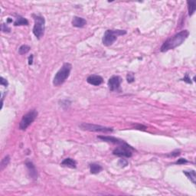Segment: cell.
Wrapping results in <instances>:
<instances>
[{
  "label": "cell",
  "instance_id": "52a82bcc",
  "mask_svg": "<svg viewBox=\"0 0 196 196\" xmlns=\"http://www.w3.org/2000/svg\"><path fill=\"white\" fill-rule=\"evenodd\" d=\"M79 127L83 130H87V131L92 132H102V133H112L113 131V128L111 127L104 126L95 125V124L91 123H82L80 124Z\"/></svg>",
  "mask_w": 196,
  "mask_h": 196
},
{
  "label": "cell",
  "instance_id": "cb8c5ba5",
  "mask_svg": "<svg viewBox=\"0 0 196 196\" xmlns=\"http://www.w3.org/2000/svg\"><path fill=\"white\" fill-rule=\"evenodd\" d=\"M188 161L186 160L185 159H179L175 162V164H178V165H182V164H185V163H188Z\"/></svg>",
  "mask_w": 196,
  "mask_h": 196
},
{
  "label": "cell",
  "instance_id": "ffe728a7",
  "mask_svg": "<svg viewBox=\"0 0 196 196\" xmlns=\"http://www.w3.org/2000/svg\"><path fill=\"white\" fill-rule=\"evenodd\" d=\"M126 80H127V82H128L129 84L133 83V81H135L134 74H133V73H128V74H127L126 76Z\"/></svg>",
  "mask_w": 196,
  "mask_h": 196
},
{
  "label": "cell",
  "instance_id": "e0dca14e",
  "mask_svg": "<svg viewBox=\"0 0 196 196\" xmlns=\"http://www.w3.org/2000/svg\"><path fill=\"white\" fill-rule=\"evenodd\" d=\"M187 4H188V15L192 16L194 13V11H195V2L194 1H188Z\"/></svg>",
  "mask_w": 196,
  "mask_h": 196
},
{
  "label": "cell",
  "instance_id": "7402d4cb",
  "mask_svg": "<svg viewBox=\"0 0 196 196\" xmlns=\"http://www.w3.org/2000/svg\"><path fill=\"white\" fill-rule=\"evenodd\" d=\"M179 155H180V151L179 150H175V151L170 153L168 155V156H170V157H177Z\"/></svg>",
  "mask_w": 196,
  "mask_h": 196
},
{
  "label": "cell",
  "instance_id": "7a4b0ae2",
  "mask_svg": "<svg viewBox=\"0 0 196 196\" xmlns=\"http://www.w3.org/2000/svg\"><path fill=\"white\" fill-rule=\"evenodd\" d=\"M72 65L70 63H64L61 68L59 69L56 74L55 75L53 79V84L55 87H59L61 84H64L66 80L70 76L71 71Z\"/></svg>",
  "mask_w": 196,
  "mask_h": 196
},
{
  "label": "cell",
  "instance_id": "5bb4252c",
  "mask_svg": "<svg viewBox=\"0 0 196 196\" xmlns=\"http://www.w3.org/2000/svg\"><path fill=\"white\" fill-rule=\"evenodd\" d=\"M103 170V167L97 163L90 164V173L93 175L98 174Z\"/></svg>",
  "mask_w": 196,
  "mask_h": 196
},
{
  "label": "cell",
  "instance_id": "ac0fdd59",
  "mask_svg": "<svg viewBox=\"0 0 196 196\" xmlns=\"http://www.w3.org/2000/svg\"><path fill=\"white\" fill-rule=\"evenodd\" d=\"M30 46L27 45V44H22V45L19 47V49H18V53L21 55H25V54H27L28 52L30 51Z\"/></svg>",
  "mask_w": 196,
  "mask_h": 196
},
{
  "label": "cell",
  "instance_id": "5b68a950",
  "mask_svg": "<svg viewBox=\"0 0 196 196\" xmlns=\"http://www.w3.org/2000/svg\"><path fill=\"white\" fill-rule=\"evenodd\" d=\"M38 111L36 110H31L24 115L19 123V130H26V129L35 120L38 116Z\"/></svg>",
  "mask_w": 196,
  "mask_h": 196
},
{
  "label": "cell",
  "instance_id": "6da1fadb",
  "mask_svg": "<svg viewBox=\"0 0 196 196\" xmlns=\"http://www.w3.org/2000/svg\"><path fill=\"white\" fill-rule=\"evenodd\" d=\"M188 35H189V32L188 30L185 29V30L181 31L179 33L175 34V35L168 38L162 44L160 51L162 52H165L175 48L178 46L181 45L188 38Z\"/></svg>",
  "mask_w": 196,
  "mask_h": 196
},
{
  "label": "cell",
  "instance_id": "3957f363",
  "mask_svg": "<svg viewBox=\"0 0 196 196\" xmlns=\"http://www.w3.org/2000/svg\"><path fill=\"white\" fill-rule=\"evenodd\" d=\"M126 34V30L120 29H108L104 33L103 37L102 42L104 45L110 46L116 41L117 38L121 35H125Z\"/></svg>",
  "mask_w": 196,
  "mask_h": 196
},
{
  "label": "cell",
  "instance_id": "8fae6325",
  "mask_svg": "<svg viewBox=\"0 0 196 196\" xmlns=\"http://www.w3.org/2000/svg\"><path fill=\"white\" fill-rule=\"evenodd\" d=\"M25 165L26 167H27L28 170L29 175H30L31 177L33 179H36L37 177H38V172H37V170L35 165H34L31 161L28 160L25 162Z\"/></svg>",
  "mask_w": 196,
  "mask_h": 196
},
{
  "label": "cell",
  "instance_id": "2e32d148",
  "mask_svg": "<svg viewBox=\"0 0 196 196\" xmlns=\"http://www.w3.org/2000/svg\"><path fill=\"white\" fill-rule=\"evenodd\" d=\"M183 173L187 176L188 179L192 182L193 184H195L196 175L194 170H190V171H183Z\"/></svg>",
  "mask_w": 196,
  "mask_h": 196
},
{
  "label": "cell",
  "instance_id": "277c9868",
  "mask_svg": "<svg viewBox=\"0 0 196 196\" xmlns=\"http://www.w3.org/2000/svg\"><path fill=\"white\" fill-rule=\"evenodd\" d=\"M32 17L35 21L33 27V34L38 39H41L44 34L45 30V19L43 16L33 14Z\"/></svg>",
  "mask_w": 196,
  "mask_h": 196
},
{
  "label": "cell",
  "instance_id": "d6986e66",
  "mask_svg": "<svg viewBox=\"0 0 196 196\" xmlns=\"http://www.w3.org/2000/svg\"><path fill=\"white\" fill-rule=\"evenodd\" d=\"M10 162V156H6L2 159L1 162V169H3L6 166H7L9 165V163Z\"/></svg>",
  "mask_w": 196,
  "mask_h": 196
},
{
  "label": "cell",
  "instance_id": "4fadbf2b",
  "mask_svg": "<svg viewBox=\"0 0 196 196\" xmlns=\"http://www.w3.org/2000/svg\"><path fill=\"white\" fill-rule=\"evenodd\" d=\"M61 165L64 167H68L70 168H76L77 162L71 158H67L61 162Z\"/></svg>",
  "mask_w": 196,
  "mask_h": 196
},
{
  "label": "cell",
  "instance_id": "4316f807",
  "mask_svg": "<svg viewBox=\"0 0 196 196\" xmlns=\"http://www.w3.org/2000/svg\"><path fill=\"white\" fill-rule=\"evenodd\" d=\"M33 58H34L33 55H31L30 56L28 57V64L29 65H32V64H33Z\"/></svg>",
  "mask_w": 196,
  "mask_h": 196
},
{
  "label": "cell",
  "instance_id": "30bf717a",
  "mask_svg": "<svg viewBox=\"0 0 196 196\" xmlns=\"http://www.w3.org/2000/svg\"><path fill=\"white\" fill-rule=\"evenodd\" d=\"M98 139H101L103 141H105V142H111L113 144H117V145H121V144H123L124 141L122 139H119L118 138L113 137V136H97Z\"/></svg>",
  "mask_w": 196,
  "mask_h": 196
},
{
  "label": "cell",
  "instance_id": "ba28073f",
  "mask_svg": "<svg viewBox=\"0 0 196 196\" xmlns=\"http://www.w3.org/2000/svg\"><path fill=\"white\" fill-rule=\"evenodd\" d=\"M122 83V78L117 75H113L108 80L107 85L110 91L120 92V84Z\"/></svg>",
  "mask_w": 196,
  "mask_h": 196
},
{
  "label": "cell",
  "instance_id": "603a6c76",
  "mask_svg": "<svg viewBox=\"0 0 196 196\" xmlns=\"http://www.w3.org/2000/svg\"><path fill=\"white\" fill-rule=\"evenodd\" d=\"M0 84H1L2 86H4V87H7L9 85V82H8L7 80L5 79L2 77H0Z\"/></svg>",
  "mask_w": 196,
  "mask_h": 196
},
{
  "label": "cell",
  "instance_id": "9a60e30c",
  "mask_svg": "<svg viewBox=\"0 0 196 196\" xmlns=\"http://www.w3.org/2000/svg\"><path fill=\"white\" fill-rule=\"evenodd\" d=\"M14 25L15 26H21V25H28V21L24 17L18 15L17 16L16 19L14 21Z\"/></svg>",
  "mask_w": 196,
  "mask_h": 196
},
{
  "label": "cell",
  "instance_id": "9c48e42d",
  "mask_svg": "<svg viewBox=\"0 0 196 196\" xmlns=\"http://www.w3.org/2000/svg\"><path fill=\"white\" fill-rule=\"evenodd\" d=\"M87 82L93 86H100L104 82V79L101 76L96 74L90 75L87 78Z\"/></svg>",
  "mask_w": 196,
  "mask_h": 196
},
{
  "label": "cell",
  "instance_id": "44dd1931",
  "mask_svg": "<svg viewBox=\"0 0 196 196\" xmlns=\"http://www.w3.org/2000/svg\"><path fill=\"white\" fill-rule=\"evenodd\" d=\"M2 31L3 32H10L11 28L8 26L7 23H6V24L3 23V24H2Z\"/></svg>",
  "mask_w": 196,
  "mask_h": 196
},
{
  "label": "cell",
  "instance_id": "484cf974",
  "mask_svg": "<svg viewBox=\"0 0 196 196\" xmlns=\"http://www.w3.org/2000/svg\"><path fill=\"white\" fill-rule=\"evenodd\" d=\"M182 81H185V82L188 83V84H192V82H191V78H190L189 77H188V74H185V76L184 77L183 79H182Z\"/></svg>",
  "mask_w": 196,
  "mask_h": 196
},
{
  "label": "cell",
  "instance_id": "d4e9b609",
  "mask_svg": "<svg viewBox=\"0 0 196 196\" xmlns=\"http://www.w3.org/2000/svg\"><path fill=\"white\" fill-rule=\"evenodd\" d=\"M119 165H120L121 167H125L128 165V161L126 160V159H122L119 161Z\"/></svg>",
  "mask_w": 196,
  "mask_h": 196
},
{
  "label": "cell",
  "instance_id": "8992f818",
  "mask_svg": "<svg viewBox=\"0 0 196 196\" xmlns=\"http://www.w3.org/2000/svg\"><path fill=\"white\" fill-rule=\"evenodd\" d=\"M134 149L127 144L126 142H124L123 144L119 145V146L116 147L113 151V154L114 156H119V157H126L130 158L133 156V151H134Z\"/></svg>",
  "mask_w": 196,
  "mask_h": 196
},
{
  "label": "cell",
  "instance_id": "7c38bea8",
  "mask_svg": "<svg viewBox=\"0 0 196 196\" xmlns=\"http://www.w3.org/2000/svg\"><path fill=\"white\" fill-rule=\"evenodd\" d=\"M87 24V21L84 18L74 16L72 20V25L76 28H83Z\"/></svg>",
  "mask_w": 196,
  "mask_h": 196
}]
</instances>
